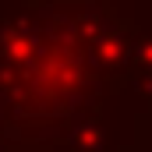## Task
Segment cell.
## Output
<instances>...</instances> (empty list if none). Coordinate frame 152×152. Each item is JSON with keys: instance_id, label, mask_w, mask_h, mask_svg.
Instances as JSON below:
<instances>
[{"instance_id": "cell-1", "label": "cell", "mask_w": 152, "mask_h": 152, "mask_svg": "<svg viewBox=\"0 0 152 152\" xmlns=\"http://www.w3.org/2000/svg\"><path fill=\"white\" fill-rule=\"evenodd\" d=\"M131 75L152 78V28H142L134 39V71Z\"/></svg>"}, {"instance_id": "cell-2", "label": "cell", "mask_w": 152, "mask_h": 152, "mask_svg": "<svg viewBox=\"0 0 152 152\" xmlns=\"http://www.w3.org/2000/svg\"><path fill=\"white\" fill-rule=\"evenodd\" d=\"M0 152H11V149H7V142H4V134H0Z\"/></svg>"}, {"instance_id": "cell-3", "label": "cell", "mask_w": 152, "mask_h": 152, "mask_svg": "<svg viewBox=\"0 0 152 152\" xmlns=\"http://www.w3.org/2000/svg\"><path fill=\"white\" fill-rule=\"evenodd\" d=\"M145 152H152V149H145Z\"/></svg>"}]
</instances>
